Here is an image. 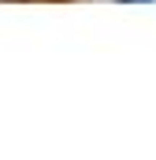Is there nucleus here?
<instances>
[{"instance_id":"1","label":"nucleus","mask_w":156,"mask_h":160,"mask_svg":"<svg viewBox=\"0 0 156 160\" xmlns=\"http://www.w3.org/2000/svg\"><path fill=\"white\" fill-rule=\"evenodd\" d=\"M115 4H153V0H115Z\"/></svg>"}]
</instances>
